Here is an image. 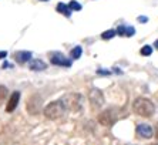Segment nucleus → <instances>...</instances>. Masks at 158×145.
<instances>
[{
    "label": "nucleus",
    "mask_w": 158,
    "mask_h": 145,
    "mask_svg": "<svg viewBox=\"0 0 158 145\" xmlns=\"http://www.w3.org/2000/svg\"><path fill=\"white\" fill-rule=\"evenodd\" d=\"M115 34H117V31H115V30H113V29L106 30V31L101 34V39H104V40H110V39H113Z\"/></svg>",
    "instance_id": "13"
},
{
    "label": "nucleus",
    "mask_w": 158,
    "mask_h": 145,
    "mask_svg": "<svg viewBox=\"0 0 158 145\" xmlns=\"http://www.w3.org/2000/svg\"><path fill=\"white\" fill-rule=\"evenodd\" d=\"M63 105L66 107V110H71V111H78L81 108V95L80 94H67L60 100Z\"/></svg>",
    "instance_id": "3"
},
{
    "label": "nucleus",
    "mask_w": 158,
    "mask_h": 145,
    "mask_svg": "<svg viewBox=\"0 0 158 145\" xmlns=\"http://www.w3.org/2000/svg\"><path fill=\"white\" fill-rule=\"evenodd\" d=\"M154 46H155V47H157V48H158V40H157V41H155V44H154Z\"/></svg>",
    "instance_id": "23"
},
{
    "label": "nucleus",
    "mask_w": 158,
    "mask_h": 145,
    "mask_svg": "<svg viewBox=\"0 0 158 145\" xmlns=\"http://www.w3.org/2000/svg\"><path fill=\"white\" fill-rule=\"evenodd\" d=\"M155 135H157V138H158V128H157V134H155Z\"/></svg>",
    "instance_id": "24"
},
{
    "label": "nucleus",
    "mask_w": 158,
    "mask_h": 145,
    "mask_svg": "<svg viewBox=\"0 0 158 145\" xmlns=\"http://www.w3.org/2000/svg\"><path fill=\"white\" fill-rule=\"evenodd\" d=\"M90 101H91L93 107L94 108H98V107H101V105L104 104V97H103V93L100 90H97V88H93L91 91H90Z\"/></svg>",
    "instance_id": "6"
},
{
    "label": "nucleus",
    "mask_w": 158,
    "mask_h": 145,
    "mask_svg": "<svg viewBox=\"0 0 158 145\" xmlns=\"http://www.w3.org/2000/svg\"><path fill=\"white\" fill-rule=\"evenodd\" d=\"M140 53H141V56H151L152 54V47L151 46H144L140 50Z\"/></svg>",
    "instance_id": "15"
},
{
    "label": "nucleus",
    "mask_w": 158,
    "mask_h": 145,
    "mask_svg": "<svg viewBox=\"0 0 158 145\" xmlns=\"http://www.w3.org/2000/svg\"><path fill=\"white\" fill-rule=\"evenodd\" d=\"M50 61H52L54 65H61V67H70L71 65V61L70 60H67L61 53H56V54H53Z\"/></svg>",
    "instance_id": "7"
},
{
    "label": "nucleus",
    "mask_w": 158,
    "mask_h": 145,
    "mask_svg": "<svg viewBox=\"0 0 158 145\" xmlns=\"http://www.w3.org/2000/svg\"><path fill=\"white\" fill-rule=\"evenodd\" d=\"M6 56H7V53H6V51H0V58H4Z\"/></svg>",
    "instance_id": "22"
},
{
    "label": "nucleus",
    "mask_w": 158,
    "mask_h": 145,
    "mask_svg": "<svg viewBox=\"0 0 158 145\" xmlns=\"http://www.w3.org/2000/svg\"><path fill=\"white\" fill-rule=\"evenodd\" d=\"M69 9H70V10H76V11H78V10H81V4H80V3H77L76 0H71L70 4H69Z\"/></svg>",
    "instance_id": "16"
},
{
    "label": "nucleus",
    "mask_w": 158,
    "mask_h": 145,
    "mask_svg": "<svg viewBox=\"0 0 158 145\" xmlns=\"http://www.w3.org/2000/svg\"><path fill=\"white\" fill-rule=\"evenodd\" d=\"M41 110V98L39 95H31L27 101V111L30 114H37Z\"/></svg>",
    "instance_id": "5"
},
{
    "label": "nucleus",
    "mask_w": 158,
    "mask_h": 145,
    "mask_svg": "<svg viewBox=\"0 0 158 145\" xmlns=\"http://www.w3.org/2000/svg\"><path fill=\"white\" fill-rule=\"evenodd\" d=\"M47 64L41 60H31L30 61V70H33V71H41V70H46Z\"/></svg>",
    "instance_id": "11"
},
{
    "label": "nucleus",
    "mask_w": 158,
    "mask_h": 145,
    "mask_svg": "<svg viewBox=\"0 0 158 145\" xmlns=\"http://www.w3.org/2000/svg\"><path fill=\"white\" fill-rule=\"evenodd\" d=\"M151 145H158V144H151Z\"/></svg>",
    "instance_id": "26"
},
{
    "label": "nucleus",
    "mask_w": 158,
    "mask_h": 145,
    "mask_svg": "<svg viewBox=\"0 0 158 145\" xmlns=\"http://www.w3.org/2000/svg\"><path fill=\"white\" fill-rule=\"evenodd\" d=\"M41 2H47V0H41Z\"/></svg>",
    "instance_id": "25"
},
{
    "label": "nucleus",
    "mask_w": 158,
    "mask_h": 145,
    "mask_svg": "<svg viewBox=\"0 0 158 145\" xmlns=\"http://www.w3.org/2000/svg\"><path fill=\"white\" fill-rule=\"evenodd\" d=\"M43 113H44V117L48 118V120H59L66 113V107L63 105L61 101H53L46 105Z\"/></svg>",
    "instance_id": "2"
},
{
    "label": "nucleus",
    "mask_w": 158,
    "mask_h": 145,
    "mask_svg": "<svg viewBox=\"0 0 158 145\" xmlns=\"http://www.w3.org/2000/svg\"><path fill=\"white\" fill-rule=\"evenodd\" d=\"M57 11H60V13H63L64 16H67V17H70L71 16V10L69 9V6L64 3H59L57 4Z\"/></svg>",
    "instance_id": "12"
},
{
    "label": "nucleus",
    "mask_w": 158,
    "mask_h": 145,
    "mask_svg": "<svg viewBox=\"0 0 158 145\" xmlns=\"http://www.w3.org/2000/svg\"><path fill=\"white\" fill-rule=\"evenodd\" d=\"M134 33H135V29H134V27H131V26H125V37L134 36Z\"/></svg>",
    "instance_id": "18"
},
{
    "label": "nucleus",
    "mask_w": 158,
    "mask_h": 145,
    "mask_svg": "<svg viewBox=\"0 0 158 145\" xmlns=\"http://www.w3.org/2000/svg\"><path fill=\"white\" fill-rule=\"evenodd\" d=\"M19 100H20V93L15 91V93L10 95V98H9V101H7V105H6V111H7V113H13V111H15L19 104Z\"/></svg>",
    "instance_id": "8"
},
{
    "label": "nucleus",
    "mask_w": 158,
    "mask_h": 145,
    "mask_svg": "<svg viewBox=\"0 0 158 145\" xmlns=\"http://www.w3.org/2000/svg\"><path fill=\"white\" fill-rule=\"evenodd\" d=\"M132 108H134V113L141 117H152L155 113V107L152 104V101L145 97L135 98L134 102H132Z\"/></svg>",
    "instance_id": "1"
},
{
    "label": "nucleus",
    "mask_w": 158,
    "mask_h": 145,
    "mask_svg": "<svg viewBox=\"0 0 158 145\" xmlns=\"http://www.w3.org/2000/svg\"><path fill=\"white\" fill-rule=\"evenodd\" d=\"M118 118V113L115 108H108V110H104L101 111L98 115V122L104 127H111L113 124L117 121Z\"/></svg>",
    "instance_id": "4"
},
{
    "label": "nucleus",
    "mask_w": 158,
    "mask_h": 145,
    "mask_svg": "<svg viewBox=\"0 0 158 145\" xmlns=\"http://www.w3.org/2000/svg\"><path fill=\"white\" fill-rule=\"evenodd\" d=\"M137 134L141 138H151L152 137V127L148 124H140L137 127Z\"/></svg>",
    "instance_id": "9"
},
{
    "label": "nucleus",
    "mask_w": 158,
    "mask_h": 145,
    "mask_svg": "<svg viewBox=\"0 0 158 145\" xmlns=\"http://www.w3.org/2000/svg\"><path fill=\"white\" fill-rule=\"evenodd\" d=\"M138 22L147 23V22H148V17H145V16H140V17H138Z\"/></svg>",
    "instance_id": "21"
},
{
    "label": "nucleus",
    "mask_w": 158,
    "mask_h": 145,
    "mask_svg": "<svg viewBox=\"0 0 158 145\" xmlns=\"http://www.w3.org/2000/svg\"><path fill=\"white\" fill-rule=\"evenodd\" d=\"M115 31H117L118 36H125V26H120Z\"/></svg>",
    "instance_id": "19"
},
{
    "label": "nucleus",
    "mask_w": 158,
    "mask_h": 145,
    "mask_svg": "<svg viewBox=\"0 0 158 145\" xmlns=\"http://www.w3.org/2000/svg\"><path fill=\"white\" fill-rule=\"evenodd\" d=\"M97 74H100V76H108V74H111V71H107V70H98Z\"/></svg>",
    "instance_id": "20"
},
{
    "label": "nucleus",
    "mask_w": 158,
    "mask_h": 145,
    "mask_svg": "<svg viewBox=\"0 0 158 145\" xmlns=\"http://www.w3.org/2000/svg\"><path fill=\"white\" fill-rule=\"evenodd\" d=\"M15 58L17 63L24 64V63H27L31 58V53L30 51H17V53H15Z\"/></svg>",
    "instance_id": "10"
},
{
    "label": "nucleus",
    "mask_w": 158,
    "mask_h": 145,
    "mask_svg": "<svg viewBox=\"0 0 158 145\" xmlns=\"http://www.w3.org/2000/svg\"><path fill=\"white\" fill-rule=\"evenodd\" d=\"M6 97H7V88L4 85H0V102L3 101Z\"/></svg>",
    "instance_id": "17"
},
{
    "label": "nucleus",
    "mask_w": 158,
    "mask_h": 145,
    "mask_svg": "<svg viewBox=\"0 0 158 145\" xmlns=\"http://www.w3.org/2000/svg\"><path fill=\"white\" fill-rule=\"evenodd\" d=\"M81 54H83V48H81L80 46H77V47H74L73 50H71V58H74V60L80 58Z\"/></svg>",
    "instance_id": "14"
}]
</instances>
